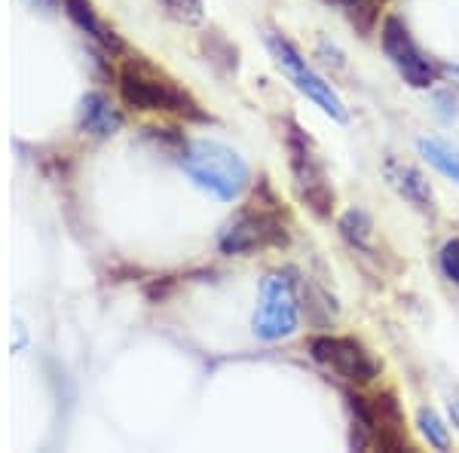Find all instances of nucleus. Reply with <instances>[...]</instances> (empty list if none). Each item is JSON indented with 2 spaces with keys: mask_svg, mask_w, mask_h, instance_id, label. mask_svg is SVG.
<instances>
[{
  "mask_svg": "<svg viewBox=\"0 0 459 453\" xmlns=\"http://www.w3.org/2000/svg\"><path fill=\"white\" fill-rule=\"evenodd\" d=\"M181 169L190 175L196 187L209 190L212 196L233 203L248 187V166L233 147L221 144V141L196 138L184 147Z\"/></svg>",
  "mask_w": 459,
  "mask_h": 453,
  "instance_id": "f257e3e1",
  "label": "nucleus"
},
{
  "mask_svg": "<svg viewBox=\"0 0 459 453\" xmlns=\"http://www.w3.org/2000/svg\"><path fill=\"white\" fill-rule=\"evenodd\" d=\"M120 95L126 105L135 110H166V114L199 117L196 101L181 86H175L169 77H162L147 62H142V56H138V62H129L120 71Z\"/></svg>",
  "mask_w": 459,
  "mask_h": 453,
  "instance_id": "f03ea898",
  "label": "nucleus"
},
{
  "mask_svg": "<svg viewBox=\"0 0 459 453\" xmlns=\"http://www.w3.org/2000/svg\"><path fill=\"white\" fill-rule=\"evenodd\" d=\"M285 147H288V166H291L298 196L307 203L309 212L318 214V218H331V212H334V187H331L328 169H325V160H322V153H318V147L309 141L307 132L298 129V126L288 129Z\"/></svg>",
  "mask_w": 459,
  "mask_h": 453,
  "instance_id": "7ed1b4c3",
  "label": "nucleus"
},
{
  "mask_svg": "<svg viewBox=\"0 0 459 453\" xmlns=\"http://www.w3.org/2000/svg\"><path fill=\"white\" fill-rule=\"evenodd\" d=\"M309 353L325 370H331L334 377L355 386H368L380 377V362L371 355L361 340L355 337H340V334H322L313 337Z\"/></svg>",
  "mask_w": 459,
  "mask_h": 453,
  "instance_id": "20e7f679",
  "label": "nucleus"
},
{
  "mask_svg": "<svg viewBox=\"0 0 459 453\" xmlns=\"http://www.w3.org/2000/svg\"><path fill=\"white\" fill-rule=\"evenodd\" d=\"M300 322V309H298V294H294L291 279L282 276V273H270L261 282V303H257L255 322H251V331H255L257 340H285L298 331Z\"/></svg>",
  "mask_w": 459,
  "mask_h": 453,
  "instance_id": "39448f33",
  "label": "nucleus"
},
{
  "mask_svg": "<svg viewBox=\"0 0 459 453\" xmlns=\"http://www.w3.org/2000/svg\"><path fill=\"white\" fill-rule=\"evenodd\" d=\"M266 47H270V53H273V58H276L279 68L288 74V80H291V83L298 86L309 101H316V105L322 108L331 120L346 123V108H343V101H340V95L331 89V83H325V80L309 68L307 58L294 49L291 40H285L282 34H270L266 37Z\"/></svg>",
  "mask_w": 459,
  "mask_h": 453,
  "instance_id": "423d86ee",
  "label": "nucleus"
},
{
  "mask_svg": "<svg viewBox=\"0 0 459 453\" xmlns=\"http://www.w3.org/2000/svg\"><path fill=\"white\" fill-rule=\"evenodd\" d=\"M221 251L224 255H248V251L273 248V245L288 242V230L270 209H246L236 214L230 224L221 230Z\"/></svg>",
  "mask_w": 459,
  "mask_h": 453,
  "instance_id": "0eeeda50",
  "label": "nucleus"
},
{
  "mask_svg": "<svg viewBox=\"0 0 459 453\" xmlns=\"http://www.w3.org/2000/svg\"><path fill=\"white\" fill-rule=\"evenodd\" d=\"M383 49H386L389 62L395 65V71L404 77V83H411L413 89H429L435 83L438 71L420 53V47L413 43V37L404 28L402 19L389 16L383 22Z\"/></svg>",
  "mask_w": 459,
  "mask_h": 453,
  "instance_id": "6e6552de",
  "label": "nucleus"
},
{
  "mask_svg": "<svg viewBox=\"0 0 459 453\" xmlns=\"http://www.w3.org/2000/svg\"><path fill=\"white\" fill-rule=\"evenodd\" d=\"M383 175H386L389 187L395 190L402 199H407V203H411L413 209L432 212L435 193H432V187H429V181L423 178V172H420V169H413L411 162H402V160L389 157L386 162H383Z\"/></svg>",
  "mask_w": 459,
  "mask_h": 453,
  "instance_id": "1a4fd4ad",
  "label": "nucleus"
},
{
  "mask_svg": "<svg viewBox=\"0 0 459 453\" xmlns=\"http://www.w3.org/2000/svg\"><path fill=\"white\" fill-rule=\"evenodd\" d=\"M77 123H80V129L89 132V135L108 138V135H114V132L123 126V117H120V110L110 105V101L101 92H89V95L80 99Z\"/></svg>",
  "mask_w": 459,
  "mask_h": 453,
  "instance_id": "9d476101",
  "label": "nucleus"
},
{
  "mask_svg": "<svg viewBox=\"0 0 459 453\" xmlns=\"http://www.w3.org/2000/svg\"><path fill=\"white\" fill-rule=\"evenodd\" d=\"M65 10H68V16L74 22H77V28H83V31L92 37V40H99L105 49H120V37H117L114 28H108L105 22L95 16L89 0H65Z\"/></svg>",
  "mask_w": 459,
  "mask_h": 453,
  "instance_id": "9b49d317",
  "label": "nucleus"
},
{
  "mask_svg": "<svg viewBox=\"0 0 459 453\" xmlns=\"http://www.w3.org/2000/svg\"><path fill=\"white\" fill-rule=\"evenodd\" d=\"M340 233L343 240L359 251H371L374 248V221L365 209H350L340 218Z\"/></svg>",
  "mask_w": 459,
  "mask_h": 453,
  "instance_id": "f8f14e48",
  "label": "nucleus"
},
{
  "mask_svg": "<svg viewBox=\"0 0 459 453\" xmlns=\"http://www.w3.org/2000/svg\"><path fill=\"white\" fill-rule=\"evenodd\" d=\"M420 153L432 162L435 169H438L441 175L454 178V181H459V157L454 151H450L444 141H435V138H423L420 141Z\"/></svg>",
  "mask_w": 459,
  "mask_h": 453,
  "instance_id": "ddd939ff",
  "label": "nucleus"
},
{
  "mask_svg": "<svg viewBox=\"0 0 459 453\" xmlns=\"http://www.w3.org/2000/svg\"><path fill=\"white\" fill-rule=\"evenodd\" d=\"M340 6L346 10V16L352 19V25L359 31H371L374 28V19H377V10H380L383 0H337Z\"/></svg>",
  "mask_w": 459,
  "mask_h": 453,
  "instance_id": "4468645a",
  "label": "nucleus"
},
{
  "mask_svg": "<svg viewBox=\"0 0 459 453\" xmlns=\"http://www.w3.org/2000/svg\"><path fill=\"white\" fill-rule=\"evenodd\" d=\"M417 426H420V432H423V438L432 448H438V450H447L450 448V435H447V426L438 420V414L435 411H429V407H423V411L417 414Z\"/></svg>",
  "mask_w": 459,
  "mask_h": 453,
  "instance_id": "2eb2a0df",
  "label": "nucleus"
},
{
  "mask_svg": "<svg viewBox=\"0 0 459 453\" xmlns=\"http://www.w3.org/2000/svg\"><path fill=\"white\" fill-rule=\"evenodd\" d=\"M162 4H166V10L172 13L178 22L194 25V22L203 19V4H199V0H162Z\"/></svg>",
  "mask_w": 459,
  "mask_h": 453,
  "instance_id": "dca6fc26",
  "label": "nucleus"
},
{
  "mask_svg": "<svg viewBox=\"0 0 459 453\" xmlns=\"http://www.w3.org/2000/svg\"><path fill=\"white\" fill-rule=\"evenodd\" d=\"M441 270L450 282L459 285V240H447L441 248Z\"/></svg>",
  "mask_w": 459,
  "mask_h": 453,
  "instance_id": "f3484780",
  "label": "nucleus"
},
{
  "mask_svg": "<svg viewBox=\"0 0 459 453\" xmlns=\"http://www.w3.org/2000/svg\"><path fill=\"white\" fill-rule=\"evenodd\" d=\"M447 411H450V420H454V426L459 429V401H450Z\"/></svg>",
  "mask_w": 459,
  "mask_h": 453,
  "instance_id": "a211bd4d",
  "label": "nucleus"
},
{
  "mask_svg": "<svg viewBox=\"0 0 459 453\" xmlns=\"http://www.w3.org/2000/svg\"><path fill=\"white\" fill-rule=\"evenodd\" d=\"M34 4H40V6H47V10H53V6H56V0H34Z\"/></svg>",
  "mask_w": 459,
  "mask_h": 453,
  "instance_id": "6ab92c4d",
  "label": "nucleus"
}]
</instances>
